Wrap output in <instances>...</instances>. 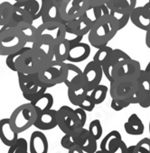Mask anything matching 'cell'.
I'll return each instance as SVG.
<instances>
[{
	"label": "cell",
	"mask_w": 150,
	"mask_h": 153,
	"mask_svg": "<svg viewBox=\"0 0 150 153\" xmlns=\"http://www.w3.org/2000/svg\"><path fill=\"white\" fill-rule=\"evenodd\" d=\"M143 7H144V8H145L146 10V12H147V13H148V14L150 15V2L148 1V2H147L146 4H145V5H144Z\"/></svg>",
	"instance_id": "db71d44e"
},
{
	"label": "cell",
	"mask_w": 150,
	"mask_h": 153,
	"mask_svg": "<svg viewBox=\"0 0 150 153\" xmlns=\"http://www.w3.org/2000/svg\"><path fill=\"white\" fill-rule=\"evenodd\" d=\"M136 76H124L110 82V95L111 99H127L138 89Z\"/></svg>",
	"instance_id": "5b68a950"
},
{
	"label": "cell",
	"mask_w": 150,
	"mask_h": 153,
	"mask_svg": "<svg viewBox=\"0 0 150 153\" xmlns=\"http://www.w3.org/2000/svg\"><path fill=\"white\" fill-rule=\"evenodd\" d=\"M49 144L45 134L42 131H35L31 134L29 153H48Z\"/></svg>",
	"instance_id": "e0dca14e"
},
{
	"label": "cell",
	"mask_w": 150,
	"mask_h": 153,
	"mask_svg": "<svg viewBox=\"0 0 150 153\" xmlns=\"http://www.w3.org/2000/svg\"><path fill=\"white\" fill-rule=\"evenodd\" d=\"M107 6L110 10H118L131 14L136 7V0H110Z\"/></svg>",
	"instance_id": "f546056e"
},
{
	"label": "cell",
	"mask_w": 150,
	"mask_h": 153,
	"mask_svg": "<svg viewBox=\"0 0 150 153\" xmlns=\"http://www.w3.org/2000/svg\"><path fill=\"white\" fill-rule=\"evenodd\" d=\"M66 74V62L53 59L42 67L38 72V76L39 79L50 88L56 85L64 83Z\"/></svg>",
	"instance_id": "277c9868"
},
{
	"label": "cell",
	"mask_w": 150,
	"mask_h": 153,
	"mask_svg": "<svg viewBox=\"0 0 150 153\" xmlns=\"http://www.w3.org/2000/svg\"><path fill=\"white\" fill-rule=\"evenodd\" d=\"M14 7H15V8H14L13 18H12L10 24L6 26L16 27L21 23H30V24L34 23V19H33L32 16L25 8H23L19 6H16L15 4H14Z\"/></svg>",
	"instance_id": "83f0119b"
},
{
	"label": "cell",
	"mask_w": 150,
	"mask_h": 153,
	"mask_svg": "<svg viewBox=\"0 0 150 153\" xmlns=\"http://www.w3.org/2000/svg\"><path fill=\"white\" fill-rule=\"evenodd\" d=\"M95 106H96L95 103H94V102L92 101V99L88 96V94H87L86 97H85V98L80 103V105H78V107L82 108V109L85 110L86 112H92V111L94 110Z\"/></svg>",
	"instance_id": "c3c4849f"
},
{
	"label": "cell",
	"mask_w": 150,
	"mask_h": 153,
	"mask_svg": "<svg viewBox=\"0 0 150 153\" xmlns=\"http://www.w3.org/2000/svg\"><path fill=\"white\" fill-rule=\"evenodd\" d=\"M110 0H88V2L91 7H97V6H102L107 5Z\"/></svg>",
	"instance_id": "f907efd6"
},
{
	"label": "cell",
	"mask_w": 150,
	"mask_h": 153,
	"mask_svg": "<svg viewBox=\"0 0 150 153\" xmlns=\"http://www.w3.org/2000/svg\"><path fill=\"white\" fill-rule=\"evenodd\" d=\"M148 1H149V2H150V0H148Z\"/></svg>",
	"instance_id": "91938a15"
},
{
	"label": "cell",
	"mask_w": 150,
	"mask_h": 153,
	"mask_svg": "<svg viewBox=\"0 0 150 153\" xmlns=\"http://www.w3.org/2000/svg\"><path fill=\"white\" fill-rule=\"evenodd\" d=\"M70 47V43L64 38L56 42L54 50V59L57 61L65 62L69 56Z\"/></svg>",
	"instance_id": "836d02e7"
},
{
	"label": "cell",
	"mask_w": 150,
	"mask_h": 153,
	"mask_svg": "<svg viewBox=\"0 0 150 153\" xmlns=\"http://www.w3.org/2000/svg\"><path fill=\"white\" fill-rule=\"evenodd\" d=\"M18 134L10 123L9 118H3L0 120V140L6 146H12L17 140Z\"/></svg>",
	"instance_id": "ac0fdd59"
},
{
	"label": "cell",
	"mask_w": 150,
	"mask_h": 153,
	"mask_svg": "<svg viewBox=\"0 0 150 153\" xmlns=\"http://www.w3.org/2000/svg\"><path fill=\"white\" fill-rule=\"evenodd\" d=\"M138 88L143 93L144 97L139 103L142 108H148L150 106V75L145 69H141L138 78Z\"/></svg>",
	"instance_id": "7402d4cb"
},
{
	"label": "cell",
	"mask_w": 150,
	"mask_h": 153,
	"mask_svg": "<svg viewBox=\"0 0 150 153\" xmlns=\"http://www.w3.org/2000/svg\"><path fill=\"white\" fill-rule=\"evenodd\" d=\"M110 16L114 17L119 26V30L123 29L130 21V14L118 10H110Z\"/></svg>",
	"instance_id": "b9f144b4"
},
{
	"label": "cell",
	"mask_w": 150,
	"mask_h": 153,
	"mask_svg": "<svg viewBox=\"0 0 150 153\" xmlns=\"http://www.w3.org/2000/svg\"><path fill=\"white\" fill-rule=\"evenodd\" d=\"M78 133H79V129L76 130L75 131H73V132L64 134V136L61 139V145H62V147L68 150L71 147L77 145Z\"/></svg>",
	"instance_id": "60d3db41"
},
{
	"label": "cell",
	"mask_w": 150,
	"mask_h": 153,
	"mask_svg": "<svg viewBox=\"0 0 150 153\" xmlns=\"http://www.w3.org/2000/svg\"><path fill=\"white\" fill-rule=\"evenodd\" d=\"M131 105L129 98L127 99H111V103H110V107L116 111V112H119L127 107H128Z\"/></svg>",
	"instance_id": "f6af8a7d"
},
{
	"label": "cell",
	"mask_w": 150,
	"mask_h": 153,
	"mask_svg": "<svg viewBox=\"0 0 150 153\" xmlns=\"http://www.w3.org/2000/svg\"><path fill=\"white\" fill-rule=\"evenodd\" d=\"M128 153H150V138H144L128 148Z\"/></svg>",
	"instance_id": "f35d334b"
},
{
	"label": "cell",
	"mask_w": 150,
	"mask_h": 153,
	"mask_svg": "<svg viewBox=\"0 0 150 153\" xmlns=\"http://www.w3.org/2000/svg\"><path fill=\"white\" fill-rule=\"evenodd\" d=\"M149 138H150V121H149Z\"/></svg>",
	"instance_id": "680465c9"
},
{
	"label": "cell",
	"mask_w": 150,
	"mask_h": 153,
	"mask_svg": "<svg viewBox=\"0 0 150 153\" xmlns=\"http://www.w3.org/2000/svg\"><path fill=\"white\" fill-rule=\"evenodd\" d=\"M25 35L27 43H34L37 39V27L30 23H21L16 26Z\"/></svg>",
	"instance_id": "e575fe53"
},
{
	"label": "cell",
	"mask_w": 150,
	"mask_h": 153,
	"mask_svg": "<svg viewBox=\"0 0 150 153\" xmlns=\"http://www.w3.org/2000/svg\"><path fill=\"white\" fill-rule=\"evenodd\" d=\"M44 64L38 58L32 47H25L23 53L19 56L16 61V72H22L26 74L38 73Z\"/></svg>",
	"instance_id": "8992f818"
},
{
	"label": "cell",
	"mask_w": 150,
	"mask_h": 153,
	"mask_svg": "<svg viewBox=\"0 0 150 153\" xmlns=\"http://www.w3.org/2000/svg\"><path fill=\"white\" fill-rule=\"evenodd\" d=\"M88 129L81 128L79 129L77 145L85 152V153H95L98 150V143Z\"/></svg>",
	"instance_id": "d6986e66"
},
{
	"label": "cell",
	"mask_w": 150,
	"mask_h": 153,
	"mask_svg": "<svg viewBox=\"0 0 150 153\" xmlns=\"http://www.w3.org/2000/svg\"><path fill=\"white\" fill-rule=\"evenodd\" d=\"M90 7L88 0H63L61 7L62 19L66 23L83 16Z\"/></svg>",
	"instance_id": "52a82bcc"
},
{
	"label": "cell",
	"mask_w": 150,
	"mask_h": 153,
	"mask_svg": "<svg viewBox=\"0 0 150 153\" xmlns=\"http://www.w3.org/2000/svg\"><path fill=\"white\" fill-rule=\"evenodd\" d=\"M122 140V137L119 131H111L109 132L101 140L100 144V149L110 153L112 149Z\"/></svg>",
	"instance_id": "484cf974"
},
{
	"label": "cell",
	"mask_w": 150,
	"mask_h": 153,
	"mask_svg": "<svg viewBox=\"0 0 150 153\" xmlns=\"http://www.w3.org/2000/svg\"><path fill=\"white\" fill-rule=\"evenodd\" d=\"M47 88H49L48 86L44 84L38 78L24 92H22V94H23V97L25 99L31 102V101L34 100L35 98H37L38 97H40L41 95L44 94L46 92Z\"/></svg>",
	"instance_id": "d4e9b609"
},
{
	"label": "cell",
	"mask_w": 150,
	"mask_h": 153,
	"mask_svg": "<svg viewBox=\"0 0 150 153\" xmlns=\"http://www.w3.org/2000/svg\"><path fill=\"white\" fill-rule=\"evenodd\" d=\"M28 153H29V152H28Z\"/></svg>",
	"instance_id": "94428289"
},
{
	"label": "cell",
	"mask_w": 150,
	"mask_h": 153,
	"mask_svg": "<svg viewBox=\"0 0 150 153\" xmlns=\"http://www.w3.org/2000/svg\"><path fill=\"white\" fill-rule=\"evenodd\" d=\"M57 124L64 134L81 129L74 109L68 105H62L57 110Z\"/></svg>",
	"instance_id": "ba28073f"
},
{
	"label": "cell",
	"mask_w": 150,
	"mask_h": 153,
	"mask_svg": "<svg viewBox=\"0 0 150 153\" xmlns=\"http://www.w3.org/2000/svg\"><path fill=\"white\" fill-rule=\"evenodd\" d=\"M25 48H23L22 50L15 52V53H12L8 56H7V59H6V64L7 66L8 67L9 69H11L12 71H15L16 72V61L17 60V59L19 58V56L23 53Z\"/></svg>",
	"instance_id": "bcb514c9"
},
{
	"label": "cell",
	"mask_w": 150,
	"mask_h": 153,
	"mask_svg": "<svg viewBox=\"0 0 150 153\" xmlns=\"http://www.w3.org/2000/svg\"><path fill=\"white\" fill-rule=\"evenodd\" d=\"M16 2H20V3H22V2H26V1H28V0H15Z\"/></svg>",
	"instance_id": "6f0895ef"
},
{
	"label": "cell",
	"mask_w": 150,
	"mask_h": 153,
	"mask_svg": "<svg viewBox=\"0 0 150 153\" xmlns=\"http://www.w3.org/2000/svg\"><path fill=\"white\" fill-rule=\"evenodd\" d=\"M89 131L92 134V136L99 140L101 137H102V133H103V129H102V125L99 119H95L93 121L91 122L90 125H89Z\"/></svg>",
	"instance_id": "ee69618b"
},
{
	"label": "cell",
	"mask_w": 150,
	"mask_h": 153,
	"mask_svg": "<svg viewBox=\"0 0 150 153\" xmlns=\"http://www.w3.org/2000/svg\"><path fill=\"white\" fill-rule=\"evenodd\" d=\"M145 70H146V73H148V74L150 75V61L147 63V65H146V67Z\"/></svg>",
	"instance_id": "11a10c76"
},
{
	"label": "cell",
	"mask_w": 150,
	"mask_h": 153,
	"mask_svg": "<svg viewBox=\"0 0 150 153\" xmlns=\"http://www.w3.org/2000/svg\"><path fill=\"white\" fill-rule=\"evenodd\" d=\"M28 143L26 139L18 138V140L9 147L8 153H28Z\"/></svg>",
	"instance_id": "7bdbcfd3"
},
{
	"label": "cell",
	"mask_w": 150,
	"mask_h": 153,
	"mask_svg": "<svg viewBox=\"0 0 150 153\" xmlns=\"http://www.w3.org/2000/svg\"><path fill=\"white\" fill-rule=\"evenodd\" d=\"M109 15H110V10L107 5L97 6V7L90 6V7L84 13V16L86 17H88L93 24L96 23L101 17H103L105 16H109Z\"/></svg>",
	"instance_id": "4dcf8cb0"
},
{
	"label": "cell",
	"mask_w": 150,
	"mask_h": 153,
	"mask_svg": "<svg viewBox=\"0 0 150 153\" xmlns=\"http://www.w3.org/2000/svg\"><path fill=\"white\" fill-rule=\"evenodd\" d=\"M109 91H110V88H108V87L100 84L98 87H96L94 89H92V91L88 92V96L92 99V101L97 105H100L101 103L105 101Z\"/></svg>",
	"instance_id": "d590c367"
},
{
	"label": "cell",
	"mask_w": 150,
	"mask_h": 153,
	"mask_svg": "<svg viewBox=\"0 0 150 153\" xmlns=\"http://www.w3.org/2000/svg\"><path fill=\"white\" fill-rule=\"evenodd\" d=\"M68 153H85L78 145H75L71 147L70 149H68Z\"/></svg>",
	"instance_id": "816d5d0a"
},
{
	"label": "cell",
	"mask_w": 150,
	"mask_h": 153,
	"mask_svg": "<svg viewBox=\"0 0 150 153\" xmlns=\"http://www.w3.org/2000/svg\"><path fill=\"white\" fill-rule=\"evenodd\" d=\"M129 59H131V57L129 55H128L122 50H120V49H113V51H112L111 55L110 56V58L108 59V60L101 66L106 79L110 82L112 81V72H113L114 68L118 64H119L121 62H124V61H126V60H128Z\"/></svg>",
	"instance_id": "4fadbf2b"
},
{
	"label": "cell",
	"mask_w": 150,
	"mask_h": 153,
	"mask_svg": "<svg viewBox=\"0 0 150 153\" xmlns=\"http://www.w3.org/2000/svg\"><path fill=\"white\" fill-rule=\"evenodd\" d=\"M14 4L5 1L0 4V26L8 25L13 18Z\"/></svg>",
	"instance_id": "1f68e13d"
},
{
	"label": "cell",
	"mask_w": 150,
	"mask_h": 153,
	"mask_svg": "<svg viewBox=\"0 0 150 153\" xmlns=\"http://www.w3.org/2000/svg\"><path fill=\"white\" fill-rule=\"evenodd\" d=\"M66 79L64 85L68 88L75 87L80 84H83V71L74 63H66Z\"/></svg>",
	"instance_id": "44dd1931"
},
{
	"label": "cell",
	"mask_w": 150,
	"mask_h": 153,
	"mask_svg": "<svg viewBox=\"0 0 150 153\" xmlns=\"http://www.w3.org/2000/svg\"><path fill=\"white\" fill-rule=\"evenodd\" d=\"M72 25L74 26V28L76 29L79 33L81 35H82L83 37L86 35V34H89V33L91 32L92 26H93V23L88 18L86 17L84 15L80 16L79 18L77 19H74V20H71L70 21Z\"/></svg>",
	"instance_id": "d6a6232c"
},
{
	"label": "cell",
	"mask_w": 150,
	"mask_h": 153,
	"mask_svg": "<svg viewBox=\"0 0 150 153\" xmlns=\"http://www.w3.org/2000/svg\"><path fill=\"white\" fill-rule=\"evenodd\" d=\"M74 111H75V114H76V116L78 119L80 128H84L86 122H87V112L78 106L76 109H74Z\"/></svg>",
	"instance_id": "7dc6e473"
},
{
	"label": "cell",
	"mask_w": 150,
	"mask_h": 153,
	"mask_svg": "<svg viewBox=\"0 0 150 153\" xmlns=\"http://www.w3.org/2000/svg\"><path fill=\"white\" fill-rule=\"evenodd\" d=\"M65 34V24L61 22H47L42 23L37 27L38 38L49 37L58 42L64 38Z\"/></svg>",
	"instance_id": "8fae6325"
},
{
	"label": "cell",
	"mask_w": 150,
	"mask_h": 153,
	"mask_svg": "<svg viewBox=\"0 0 150 153\" xmlns=\"http://www.w3.org/2000/svg\"><path fill=\"white\" fill-rule=\"evenodd\" d=\"M38 113L29 102L16 107L11 114L9 120L14 130L17 133H22L34 125Z\"/></svg>",
	"instance_id": "3957f363"
},
{
	"label": "cell",
	"mask_w": 150,
	"mask_h": 153,
	"mask_svg": "<svg viewBox=\"0 0 150 153\" xmlns=\"http://www.w3.org/2000/svg\"><path fill=\"white\" fill-rule=\"evenodd\" d=\"M30 103L35 108L36 112L38 114H41V113H44V112L52 109L53 97L52 96V94L45 92L44 94L41 95L40 97H38L34 100L31 101Z\"/></svg>",
	"instance_id": "4316f807"
},
{
	"label": "cell",
	"mask_w": 150,
	"mask_h": 153,
	"mask_svg": "<svg viewBox=\"0 0 150 153\" xmlns=\"http://www.w3.org/2000/svg\"><path fill=\"white\" fill-rule=\"evenodd\" d=\"M63 0H46L44 10L41 17L43 23L47 22H65L61 16V7Z\"/></svg>",
	"instance_id": "5bb4252c"
},
{
	"label": "cell",
	"mask_w": 150,
	"mask_h": 153,
	"mask_svg": "<svg viewBox=\"0 0 150 153\" xmlns=\"http://www.w3.org/2000/svg\"><path fill=\"white\" fill-rule=\"evenodd\" d=\"M128 146L125 143V141H123V140L112 149V151L110 153H128Z\"/></svg>",
	"instance_id": "681fc988"
},
{
	"label": "cell",
	"mask_w": 150,
	"mask_h": 153,
	"mask_svg": "<svg viewBox=\"0 0 150 153\" xmlns=\"http://www.w3.org/2000/svg\"><path fill=\"white\" fill-rule=\"evenodd\" d=\"M55 41L49 37L38 38L33 44L32 49L44 64L54 59Z\"/></svg>",
	"instance_id": "9c48e42d"
},
{
	"label": "cell",
	"mask_w": 150,
	"mask_h": 153,
	"mask_svg": "<svg viewBox=\"0 0 150 153\" xmlns=\"http://www.w3.org/2000/svg\"><path fill=\"white\" fill-rule=\"evenodd\" d=\"M118 31H120L119 26L114 17L110 15L105 16L94 23L88 34L89 42L96 49L107 46Z\"/></svg>",
	"instance_id": "6da1fadb"
},
{
	"label": "cell",
	"mask_w": 150,
	"mask_h": 153,
	"mask_svg": "<svg viewBox=\"0 0 150 153\" xmlns=\"http://www.w3.org/2000/svg\"><path fill=\"white\" fill-rule=\"evenodd\" d=\"M91 55V46L85 42L70 45L67 60L70 63H79L87 59Z\"/></svg>",
	"instance_id": "9a60e30c"
},
{
	"label": "cell",
	"mask_w": 150,
	"mask_h": 153,
	"mask_svg": "<svg viewBox=\"0 0 150 153\" xmlns=\"http://www.w3.org/2000/svg\"><path fill=\"white\" fill-rule=\"evenodd\" d=\"M125 131L133 136L142 135L145 131V125L136 114H132L124 124Z\"/></svg>",
	"instance_id": "cb8c5ba5"
},
{
	"label": "cell",
	"mask_w": 150,
	"mask_h": 153,
	"mask_svg": "<svg viewBox=\"0 0 150 153\" xmlns=\"http://www.w3.org/2000/svg\"><path fill=\"white\" fill-rule=\"evenodd\" d=\"M87 94H88V91L85 88L83 84L68 88V90H67L68 98L70 104L75 106H78L80 105V103L86 97Z\"/></svg>",
	"instance_id": "f1b7e54d"
},
{
	"label": "cell",
	"mask_w": 150,
	"mask_h": 153,
	"mask_svg": "<svg viewBox=\"0 0 150 153\" xmlns=\"http://www.w3.org/2000/svg\"><path fill=\"white\" fill-rule=\"evenodd\" d=\"M95 153H108V152H105V151H103V150H101V149H99V150H97Z\"/></svg>",
	"instance_id": "9f6ffc18"
},
{
	"label": "cell",
	"mask_w": 150,
	"mask_h": 153,
	"mask_svg": "<svg viewBox=\"0 0 150 153\" xmlns=\"http://www.w3.org/2000/svg\"><path fill=\"white\" fill-rule=\"evenodd\" d=\"M145 42L147 48L150 49V29L146 32V38H145Z\"/></svg>",
	"instance_id": "f5cc1de1"
},
{
	"label": "cell",
	"mask_w": 150,
	"mask_h": 153,
	"mask_svg": "<svg viewBox=\"0 0 150 153\" xmlns=\"http://www.w3.org/2000/svg\"><path fill=\"white\" fill-rule=\"evenodd\" d=\"M46 0H28L26 2H16L15 5L25 8L33 17L34 21L42 17Z\"/></svg>",
	"instance_id": "603a6c76"
},
{
	"label": "cell",
	"mask_w": 150,
	"mask_h": 153,
	"mask_svg": "<svg viewBox=\"0 0 150 153\" xmlns=\"http://www.w3.org/2000/svg\"><path fill=\"white\" fill-rule=\"evenodd\" d=\"M64 39L70 43V45H73L79 43L82 41L83 36L81 35L75 29L70 22L65 23V34Z\"/></svg>",
	"instance_id": "8d00e7d4"
},
{
	"label": "cell",
	"mask_w": 150,
	"mask_h": 153,
	"mask_svg": "<svg viewBox=\"0 0 150 153\" xmlns=\"http://www.w3.org/2000/svg\"><path fill=\"white\" fill-rule=\"evenodd\" d=\"M34 126L40 131H49L57 127V110L51 109L38 114Z\"/></svg>",
	"instance_id": "2e32d148"
},
{
	"label": "cell",
	"mask_w": 150,
	"mask_h": 153,
	"mask_svg": "<svg viewBox=\"0 0 150 153\" xmlns=\"http://www.w3.org/2000/svg\"><path fill=\"white\" fill-rule=\"evenodd\" d=\"M103 69L100 65L95 61H90L83 70V85L88 92L100 85L103 76Z\"/></svg>",
	"instance_id": "30bf717a"
},
{
	"label": "cell",
	"mask_w": 150,
	"mask_h": 153,
	"mask_svg": "<svg viewBox=\"0 0 150 153\" xmlns=\"http://www.w3.org/2000/svg\"><path fill=\"white\" fill-rule=\"evenodd\" d=\"M131 23L137 28L143 31L150 29V15L146 12L144 7H136L130 14Z\"/></svg>",
	"instance_id": "ffe728a7"
},
{
	"label": "cell",
	"mask_w": 150,
	"mask_h": 153,
	"mask_svg": "<svg viewBox=\"0 0 150 153\" xmlns=\"http://www.w3.org/2000/svg\"><path fill=\"white\" fill-rule=\"evenodd\" d=\"M27 44L24 33L17 27L2 26L0 29V56L15 53Z\"/></svg>",
	"instance_id": "7a4b0ae2"
},
{
	"label": "cell",
	"mask_w": 150,
	"mask_h": 153,
	"mask_svg": "<svg viewBox=\"0 0 150 153\" xmlns=\"http://www.w3.org/2000/svg\"><path fill=\"white\" fill-rule=\"evenodd\" d=\"M113 51V49L110 46H104L101 47L100 49H98V51H96L95 55L93 56V61H95L96 63H98L99 65L102 66L110 58V56L111 55Z\"/></svg>",
	"instance_id": "ab89813d"
},
{
	"label": "cell",
	"mask_w": 150,
	"mask_h": 153,
	"mask_svg": "<svg viewBox=\"0 0 150 153\" xmlns=\"http://www.w3.org/2000/svg\"><path fill=\"white\" fill-rule=\"evenodd\" d=\"M141 65L140 63L133 59L132 58L118 64L112 72V81L124 76H138L140 71H141Z\"/></svg>",
	"instance_id": "7c38bea8"
},
{
	"label": "cell",
	"mask_w": 150,
	"mask_h": 153,
	"mask_svg": "<svg viewBox=\"0 0 150 153\" xmlns=\"http://www.w3.org/2000/svg\"><path fill=\"white\" fill-rule=\"evenodd\" d=\"M16 73H17L19 88L22 92H24L31 84H33L39 78L38 73H34V74H26L22 72H16Z\"/></svg>",
	"instance_id": "74e56055"
}]
</instances>
